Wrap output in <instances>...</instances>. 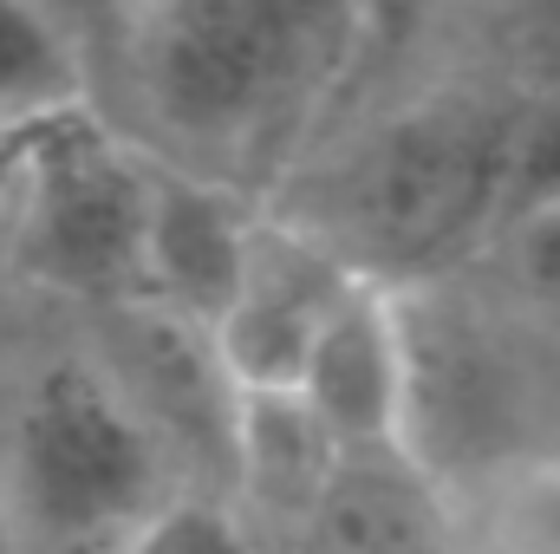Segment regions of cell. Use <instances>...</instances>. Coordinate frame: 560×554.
I'll use <instances>...</instances> for the list:
<instances>
[{"label": "cell", "mask_w": 560, "mask_h": 554, "mask_svg": "<svg viewBox=\"0 0 560 554\" xmlns=\"http://www.w3.org/2000/svg\"><path fill=\"white\" fill-rule=\"evenodd\" d=\"M365 0H125L138 150L248 189L339 79Z\"/></svg>", "instance_id": "cell-1"}, {"label": "cell", "mask_w": 560, "mask_h": 554, "mask_svg": "<svg viewBox=\"0 0 560 554\" xmlns=\"http://www.w3.org/2000/svg\"><path fill=\"white\" fill-rule=\"evenodd\" d=\"M0 489L26 554H118L189 483L112 359L59 346L13 385Z\"/></svg>", "instance_id": "cell-2"}, {"label": "cell", "mask_w": 560, "mask_h": 554, "mask_svg": "<svg viewBox=\"0 0 560 554\" xmlns=\"http://www.w3.org/2000/svg\"><path fill=\"white\" fill-rule=\"evenodd\" d=\"M150 150L118 138L92 105L20 125L0 176V229L13 268L98 307L138 300Z\"/></svg>", "instance_id": "cell-3"}, {"label": "cell", "mask_w": 560, "mask_h": 554, "mask_svg": "<svg viewBox=\"0 0 560 554\" xmlns=\"http://www.w3.org/2000/svg\"><path fill=\"white\" fill-rule=\"evenodd\" d=\"M502 118L482 99H423L365 143L346 189L339 255L365 275L405 287L411 268L443 262L495 222Z\"/></svg>", "instance_id": "cell-4"}, {"label": "cell", "mask_w": 560, "mask_h": 554, "mask_svg": "<svg viewBox=\"0 0 560 554\" xmlns=\"http://www.w3.org/2000/svg\"><path fill=\"white\" fill-rule=\"evenodd\" d=\"M332 457H418L411 443V320L405 287L359 275L319 320L287 392Z\"/></svg>", "instance_id": "cell-5"}, {"label": "cell", "mask_w": 560, "mask_h": 554, "mask_svg": "<svg viewBox=\"0 0 560 554\" xmlns=\"http://www.w3.org/2000/svg\"><path fill=\"white\" fill-rule=\"evenodd\" d=\"M352 275L359 268L332 249V235L287 222V216H261L248 268L209 326V346H215L229 385L242 399H287L319 320L332 313L339 287Z\"/></svg>", "instance_id": "cell-6"}, {"label": "cell", "mask_w": 560, "mask_h": 554, "mask_svg": "<svg viewBox=\"0 0 560 554\" xmlns=\"http://www.w3.org/2000/svg\"><path fill=\"white\" fill-rule=\"evenodd\" d=\"M261 216L268 209H255L248 189L150 157L138 300H150V307H163V313H176V320H189V326L209 333L215 313L229 307L242 268H248Z\"/></svg>", "instance_id": "cell-7"}, {"label": "cell", "mask_w": 560, "mask_h": 554, "mask_svg": "<svg viewBox=\"0 0 560 554\" xmlns=\"http://www.w3.org/2000/svg\"><path fill=\"white\" fill-rule=\"evenodd\" d=\"M92 72L72 26L46 0H0V131L92 105Z\"/></svg>", "instance_id": "cell-8"}, {"label": "cell", "mask_w": 560, "mask_h": 554, "mask_svg": "<svg viewBox=\"0 0 560 554\" xmlns=\"http://www.w3.org/2000/svg\"><path fill=\"white\" fill-rule=\"evenodd\" d=\"M560 203V85L555 92H535L522 99L509 118H502V157H495V229L535 216V209H555Z\"/></svg>", "instance_id": "cell-9"}, {"label": "cell", "mask_w": 560, "mask_h": 554, "mask_svg": "<svg viewBox=\"0 0 560 554\" xmlns=\"http://www.w3.org/2000/svg\"><path fill=\"white\" fill-rule=\"evenodd\" d=\"M118 554H261V542L242 529V516L229 503H215L202 489H183Z\"/></svg>", "instance_id": "cell-10"}, {"label": "cell", "mask_w": 560, "mask_h": 554, "mask_svg": "<svg viewBox=\"0 0 560 554\" xmlns=\"http://www.w3.org/2000/svg\"><path fill=\"white\" fill-rule=\"evenodd\" d=\"M495 242H502V268L515 280V293L535 313H555L560 320V203L509 222V229H495Z\"/></svg>", "instance_id": "cell-11"}, {"label": "cell", "mask_w": 560, "mask_h": 554, "mask_svg": "<svg viewBox=\"0 0 560 554\" xmlns=\"http://www.w3.org/2000/svg\"><path fill=\"white\" fill-rule=\"evenodd\" d=\"M0 554H26V542H20V522H13V509H7V489H0Z\"/></svg>", "instance_id": "cell-12"}]
</instances>
